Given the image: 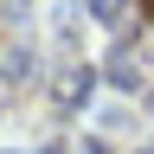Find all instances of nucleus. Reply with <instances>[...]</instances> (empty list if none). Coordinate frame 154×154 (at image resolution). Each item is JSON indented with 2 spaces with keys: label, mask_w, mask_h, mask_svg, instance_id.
Segmentation results:
<instances>
[{
  "label": "nucleus",
  "mask_w": 154,
  "mask_h": 154,
  "mask_svg": "<svg viewBox=\"0 0 154 154\" xmlns=\"http://www.w3.org/2000/svg\"><path fill=\"white\" fill-rule=\"evenodd\" d=\"M84 7L103 19V26H122V13H128V0H84Z\"/></svg>",
  "instance_id": "nucleus-1"
},
{
  "label": "nucleus",
  "mask_w": 154,
  "mask_h": 154,
  "mask_svg": "<svg viewBox=\"0 0 154 154\" xmlns=\"http://www.w3.org/2000/svg\"><path fill=\"white\" fill-rule=\"evenodd\" d=\"M109 71H116V84H135V77H141V71H135V58H128V45L109 58Z\"/></svg>",
  "instance_id": "nucleus-2"
}]
</instances>
